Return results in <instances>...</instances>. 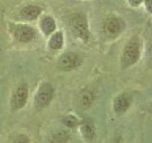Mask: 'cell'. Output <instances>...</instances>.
Masks as SVG:
<instances>
[{"label":"cell","mask_w":152,"mask_h":143,"mask_svg":"<svg viewBox=\"0 0 152 143\" xmlns=\"http://www.w3.org/2000/svg\"><path fill=\"white\" fill-rule=\"evenodd\" d=\"M141 57V41L138 35L132 36L127 41L122 52L120 66L122 70H126L135 65Z\"/></svg>","instance_id":"6da1fadb"},{"label":"cell","mask_w":152,"mask_h":143,"mask_svg":"<svg viewBox=\"0 0 152 143\" xmlns=\"http://www.w3.org/2000/svg\"><path fill=\"white\" fill-rule=\"evenodd\" d=\"M70 25L72 31L78 37L84 41H88L89 38L88 25L87 18L82 13H75L70 19Z\"/></svg>","instance_id":"7a4b0ae2"},{"label":"cell","mask_w":152,"mask_h":143,"mask_svg":"<svg viewBox=\"0 0 152 143\" xmlns=\"http://www.w3.org/2000/svg\"><path fill=\"white\" fill-rule=\"evenodd\" d=\"M124 22L116 16H109L104 23V32L106 35L111 38L117 37L124 30Z\"/></svg>","instance_id":"3957f363"},{"label":"cell","mask_w":152,"mask_h":143,"mask_svg":"<svg viewBox=\"0 0 152 143\" xmlns=\"http://www.w3.org/2000/svg\"><path fill=\"white\" fill-rule=\"evenodd\" d=\"M132 104V97L129 93H121L113 101V109L117 114H124L130 108Z\"/></svg>","instance_id":"277c9868"},{"label":"cell","mask_w":152,"mask_h":143,"mask_svg":"<svg viewBox=\"0 0 152 143\" xmlns=\"http://www.w3.org/2000/svg\"><path fill=\"white\" fill-rule=\"evenodd\" d=\"M81 63V58L74 52H66L60 57L58 67L63 71H70L78 67Z\"/></svg>","instance_id":"5b68a950"},{"label":"cell","mask_w":152,"mask_h":143,"mask_svg":"<svg viewBox=\"0 0 152 143\" xmlns=\"http://www.w3.org/2000/svg\"><path fill=\"white\" fill-rule=\"evenodd\" d=\"M53 94V89L48 83L43 84L36 95V104L40 107H44L50 103Z\"/></svg>","instance_id":"8992f818"},{"label":"cell","mask_w":152,"mask_h":143,"mask_svg":"<svg viewBox=\"0 0 152 143\" xmlns=\"http://www.w3.org/2000/svg\"><path fill=\"white\" fill-rule=\"evenodd\" d=\"M28 97V89L26 85H22L18 87L12 98V108L13 110H17L22 108L25 105Z\"/></svg>","instance_id":"52a82bcc"},{"label":"cell","mask_w":152,"mask_h":143,"mask_svg":"<svg viewBox=\"0 0 152 143\" xmlns=\"http://www.w3.org/2000/svg\"><path fill=\"white\" fill-rule=\"evenodd\" d=\"M14 35H15L17 40L21 42H28L34 36V32L31 27L26 25H20L16 27L15 31H14Z\"/></svg>","instance_id":"ba28073f"},{"label":"cell","mask_w":152,"mask_h":143,"mask_svg":"<svg viewBox=\"0 0 152 143\" xmlns=\"http://www.w3.org/2000/svg\"><path fill=\"white\" fill-rule=\"evenodd\" d=\"M22 16L26 19H34L40 13V9L37 6H27L22 10Z\"/></svg>","instance_id":"9c48e42d"},{"label":"cell","mask_w":152,"mask_h":143,"mask_svg":"<svg viewBox=\"0 0 152 143\" xmlns=\"http://www.w3.org/2000/svg\"><path fill=\"white\" fill-rule=\"evenodd\" d=\"M41 28L46 35H50L55 29V22L51 17H45L41 22Z\"/></svg>","instance_id":"30bf717a"},{"label":"cell","mask_w":152,"mask_h":143,"mask_svg":"<svg viewBox=\"0 0 152 143\" xmlns=\"http://www.w3.org/2000/svg\"><path fill=\"white\" fill-rule=\"evenodd\" d=\"M82 133L87 139H92L94 136V126L91 121L87 120L82 124Z\"/></svg>","instance_id":"8fae6325"},{"label":"cell","mask_w":152,"mask_h":143,"mask_svg":"<svg viewBox=\"0 0 152 143\" xmlns=\"http://www.w3.org/2000/svg\"><path fill=\"white\" fill-rule=\"evenodd\" d=\"M62 45H63V35L61 32H57L51 37L50 41V47L53 50L61 49Z\"/></svg>","instance_id":"7c38bea8"},{"label":"cell","mask_w":152,"mask_h":143,"mask_svg":"<svg viewBox=\"0 0 152 143\" xmlns=\"http://www.w3.org/2000/svg\"><path fill=\"white\" fill-rule=\"evenodd\" d=\"M93 100V94L91 92L89 91H85L82 94H81L80 97V104L82 107H88L90 104L92 103Z\"/></svg>","instance_id":"4fadbf2b"},{"label":"cell","mask_w":152,"mask_h":143,"mask_svg":"<svg viewBox=\"0 0 152 143\" xmlns=\"http://www.w3.org/2000/svg\"><path fill=\"white\" fill-rule=\"evenodd\" d=\"M63 123L69 128H73L78 125V119L72 116H68L63 118Z\"/></svg>","instance_id":"5bb4252c"},{"label":"cell","mask_w":152,"mask_h":143,"mask_svg":"<svg viewBox=\"0 0 152 143\" xmlns=\"http://www.w3.org/2000/svg\"><path fill=\"white\" fill-rule=\"evenodd\" d=\"M146 61H147V65H148L150 68H152V43L148 45L146 50Z\"/></svg>","instance_id":"9a60e30c"},{"label":"cell","mask_w":152,"mask_h":143,"mask_svg":"<svg viewBox=\"0 0 152 143\" xmlns=\"http://www.w3.org/2000/svg\"><path fill=\"white\" fill-rule=\"evenodd\" d=\"M12 143H30V139L24 135H20L13 139Z\"/></svg>","instance_id":"2e32d148"},{"label":"cell","mask_w":152,"mask_h":143,"mask_svg":"<svg viewBox=\"0 0 152 143\" xmlns=\"http://www.w3.org/2000/svg\"><path fill=\"white\" fill-rule=\"evenodd\" d=\"M127 2L131 7H138L144 2V0H127Z\"/></svg>","instance_id":"e0dca14e"},{"label":"cell","mask_w":152,"mask_h":143,"mask_svg":"<svg viewBox=\"0 0 152 143\" xmlns=\"http://www.w3.org/2000/svg\"><path fill=\"white\" fill-rule=\"evenodd\" d=\"M146 11L152 13V0H144Z\"/></svg>","instance_id":"ac0fdd59"}]
</instances>
